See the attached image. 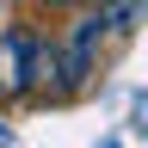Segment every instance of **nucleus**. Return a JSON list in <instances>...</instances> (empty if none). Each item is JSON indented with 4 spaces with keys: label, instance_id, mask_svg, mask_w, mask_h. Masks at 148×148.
<instances>
[{
    "label": "nucleus",
    "instance_id": "nucleus-4",
    "mask_svg": "<svg viewBox=\"0 0 148 148\" xmlns=\"http://www.w3.org/2000/svg\"><path fill=\"white\" fill-rule=\"evenodd\" d=\"M0 25H6V0H0Z\"/></svg>",
    "mask_w": 148,
    "mask_h": 148
},
{
    "label": "nucleus",
    "instance_id": "nucleus-1",
    "mask_svg": "<svg viewBox=\"0 0 148 148\" xmlns=\"http://www.w3.org/2000/svg\"><path fill=\"white\" fill-rule=\"evenodd\" d=\"M56 74V43H43L31 25H0V105L31 99V92H49Z\"/></svg>",
    "mask_w": 148,
    "mask_h": 148
},
{
    "label": "nucleus",
    "instance_id": "nucleus-3",
    "mask_svg": "<svg viewBox=\"0 0 148 148\" xmlns=\"http://www.w3.org/2000/svg\"><path fill=\"white\" fill-rule=\"evenodd\" d=\"M37 12H68V6H80V0H31Z\"/></svg>",
    "mask_w": 148,
    "mask_h": 148
},
{
    "label": "nucleus",
    "instance_id": "nucleus-2",
    "mask_svg": "<svg viewBox=\"0 0 148 148\" xmlns=\"http://www.w3.org/2000/svg\"><path fill=\"white\" fill-rule=\"evenodd\" d=\"M92 12H99L105 37H130V31H136L142 18H148V0H99Z\"/></svg>",
    "mask_w": 148,
    "mask_h": 148
}]
</instances>
